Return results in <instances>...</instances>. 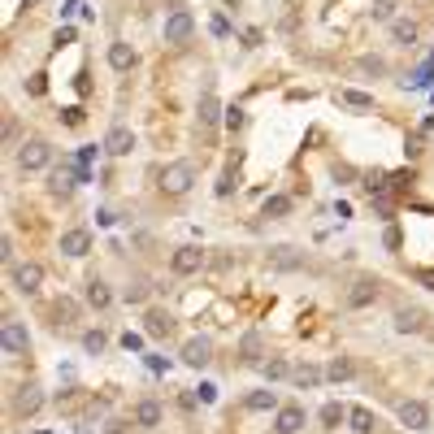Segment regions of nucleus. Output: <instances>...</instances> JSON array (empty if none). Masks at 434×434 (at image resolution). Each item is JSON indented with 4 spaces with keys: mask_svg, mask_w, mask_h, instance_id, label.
Listing matches in <instances>:
<instances>
[{
    "mask_svg": "<svg viewBox=\"0 0 434 434\" xmlns=\"http://www.w3.org/2000/svg\"><path fill=\"white\" fill-rule=\"evenodd\" d=\"M356 374V365L347 361V356H335V361H330V369H326V378H335V382H347Z\"/></svg>",
    "mask_w": 434,
    "mask_h": 434,
    "instance_id": "28",
    "label": "nucleus"
},
{
    "mask_svg": "<svg viewBox=\"0 0 434 434\" xmlns=\"http://www.w3.org/2000/svg\"><path fill=\"white\" fill-rule=\"evenodd\" d=\"M139 343H143V339H139V335H122V347H126V352H135V347H139Z\"/></svg>",
    "mask_w": 434,
    "mask_h": 434,
    "instance_id": "39",
    "label": "nucleus"
},
{
    "mask_svg": "<svg viewBox=\"0 0 434 434\" xmlns=\"http://www.w3.org/2000/svg\"><path fill=\"white\" fill-rule=\"evenodd\" d=\"M196 117H200V126H213V122L222 117V100H217L213 91H204V96H200V109H196Z\"/></svg>",
    "mask_w": 434,
    "mask_h": 434,
    "instance_id": "17",
    "label": "nucleus"
},
{
    "mask_svg": "<svg viewBox=\"0 0 434 434\" xmlns=\"http://www.w3.org/2000/svg\"><path fill=\"white\" fill-rule=\"evenodd\" d=\"M0 339H5V356H27L31 352V335H27V326H22V321H5Z\"/></svg>",
    "mask_w": 434,
    "mask_h": 434,
    "instance_id": "4",
    "label": "nucleus"
},
{
    "mask_svg": "<svg viewBox=\"0 0 434 434\" xmlns=\"http://www.w3.org/2000/svg\"><path fill=\"white\" fill-rule=\"evenodd\" d=\"M339 421H347V404H326V408H321V426L335 430Z\"/></svg>",
    "mask_w": 434,
    "mask_h": 434,
    "instance_id": "29",
    "label": "nucleus"
},
{
    "mask_svg": "<svg viewBox=\"0 0 434 434\" xmlns=\"http://www.w3.org/2000/svg\"><path fill=\"white\" fill-rule=\"evenodd\" d=\"M87 304H91V309H109V304H113V291L100 283V278H91V283H87Z\"/></svg>",
    "mask_w": 434,
    "mask_h": 434,
    "instance_id": "24",
    "label": "nucleus"
},
{
    "mask_svg": "<svg viewBox=\"0 0 434 434\" xmlns=\"http://www.w3.org/2000/svg\"><path fill=\"white\" fill-rule=\"evenodd\" d=\"M39 283H44V269H39L35 261L13 265V287H18L22 295H35V291H39Z\"/></svg>",
    "mask_w": 434,
    "mask_h": 434,
    "instance_id": "6",
    "label": "nucleus"
},
{
    "mask_svg": "<svg viewBox=\"0 0 434 434\" xmlns=\"http://www.w3.org/2000/svg\"><path fill=\"white\" fill-rule=\"evenodd\" d=\"M135 48L131 44H109V65L117 70V74H126V70H135Z\"/></svg>",
    "mask_w": 434,
    "mask_h": 434,
    "instance_id": "16",
    "label": "nucleus"
},
{
    "mask_svg": "<svg viewBox=\"0 0 434 434\" xmlns=\"http://www.w3.org/2000/svg\"><path fill=\"white\" fill-rule=\"evenodd\" d=\"M378 22H395V0H374V9H369Z\"/></svg>",
    "mask_w": 434,
    "mask_h": 434,
    "instance_id": "32",
    "label": "nucleus"
},
{
    "mask_svg": "<svg viewBox=\"0 0 434 434\" xmlns=\"http://www.w3.org/2000/svg\"><path fill=\"white\" fill-rule=\"evenodd\" d=\"M347 421H352V430H356V434H374V426H378V417L369 413V408H361V404H352V408H347Z\"/></svg>",
    "mask_w": 434,
    "mask_h": 434,
    "instance_id": "18",
    "label": "nucleus"
},
{
    "mask_svg": "<svg viewBox=\"0 0 434 434\" xmlns=\"http://www.w3.org/2000/svg\"><path fill=\"white\" fill-rule=\"evenodd\" d=\"M39 404H44L39 387H35V382H27V387L13 395V413H18V417H35V413H39Z\"/></svg>",
    "mask_w": 434,
    "mask_h": 434,
    "instance_id": "9",
    "label": "nucleus"
},
{
    "mask_svg": "<svg viewBox=\"0 0 434 434\" xmlns=\"http://www.w3.org/2000/svg\"><path fill=\"white\" fill-rule=\"evenodd\" d=\"M339 105H347V109H374V96L369 91H356V87H339Z\"/></svg>",
    "mask_w": 434,
    "mask_h": 434,
    "instance_id": "19",
    "label": "nucleus"
},
{
    "mask_svg": "<svg viewBox=\"0 0 434 434\" xmlns=\"http://www.w3.org/2000/svg\"><path fill=\"white\" fill-rule=\"evenodd\" d=\"M105 330H87V335H83V352H91V356H100V352H105Z\"/></svg>",
    "mask_w": 434,
    "mask_h": 434,
    "instance_id": "31",
    "label": "nucleus"
},
{
    "mask_svg": "<svg viewBox=\"0 0 434 434\" xmlns=\"http://www.w3.org/2000/svg\"><path fill=\"white\" fill-rule=\"evenodd\" d=\"M269 261H274V265H283V269H295V265H300L295 248H274V252H269Z\"/></svg>",
    "mask_w": 434,
    "mask_h": 434,
    "instance_id": "30",
    "label": "nucleus"
},
{
    "mask_svg": "<svg viewBox=\"0 0 434 434\" xmlns=\"http://www.w3.org/2000/svg\"><path fill=\"white\" fill-rule=\"evenodd\" d=\"M413 278H417V283H426V287L434 291V269H413Z\"/></svg>",
    "mask_w": 434,
    "mask_h": 434,
    "instance_id": "37",
    "label": "nucleus"
},
{
    "mask_svg": "<svg viewBox=\"0 0 434 434\" xmlns=\"http://www.w3.org/2000/svg\"><path fill=\"white\" fill-rule=\"evenodd\" d=\"M143 321H148V335H152V339H161V335H170V330H174V317L161 313V309H152Z\"/></svg>",
    "mask_w": 434,
    "mask_h": 434,
    "instance_id": "25",
    "label": "nucleus"
},
{
    "mask_svg": "<svg viewBox=\"0 0 434 434\" xmlns=\"http://www.w3.org/2000/svg\"><path fill=\"white\" fill-rule=\"evenodd\" d=\"M400 421H404L408 430H426V426H430V408H426L421 400H404V404H400Z\"/></svg>",
    "mask_w": 434,
    "mask_h": 434,
    "instance_id": "10",
    "label": "nucleus"
},
{
    "mask_svg": "<svg viewBox=\"0 0 434 434\" xmlns=\"http://www.w3.org/2000/svg\"><path fill=\"white\" fill-rule=\"evenodd\" d=\"M321 378H326V374H321L317 365H300V369L291 374V382H295L300 391H313V387H321Z\"/></svg>",
    "mask_w": 434,
    "mask_h": 434,
    "instance_id": "21",
    "label": "nucleus"
},
{
    "mask_svg": "<svg viewBox=\"0 0 434 434\" xmlns=\"http://www.w3.org/2000/svg\"><path fill=\"white\" fill-rule=\"evenodd\" d=\"M191 183H196V165L191 161H174V165L161 170V191L165 196H187Z\"/></svg>",
    "mask_w": 434,
    "mask_h": 434,
    "instance_id": "1",
    "label": "nucleus"
},
{
    "mask_svg": "<svg viewBox=\"0 0 434 434\" xmlns=\"http://www.w3.org/2000/svg\"><path fill=\"white\" fill-rule=\"evenodd\" d=\"M261 369H265V378H269V382H283V378H291V374H295V365L287 361V356H269Z\"/></svg>",
    "mask_w": 434,
    "mask_h": 434,
    "instance_id": "23",
    "label": "nucleus"
},
{
    "mask_svg": "<svg viewBox=\"0 0 434 434\" xmlns=\"http://www.w3.org/2000/svg\"><path fill=\"white\" fill-rule=\"evenodd\" d=\"M226 5H239V0H226Z\"/></svg>",
    "mask_w": 434,
    "mask_h": 434,
    "instance_id": "40",
    "label": "nucleus"
},
{
    "mask_svg": "<svg viewBox=\"0 0 434 434\" xmlns=\"http://www.w3.org/2000/svg\"><path fill=\"white\" fill-rule=\"evenodd\" d=\"M209 361H213V339L196 335V339H187V343H183V365H191V369H204Z\"/></svg>",
    "mask_w": 434,
    "mask_h": 434,
    "instance_id": "5",
    "label": "nucleus"
},
{
    "mask_svg": "<svg viewBox=\"0 0 434 434\" xmlns=\"http://www.w3.org/2000/svg\"><path fill=\"white\" fill-rule=\"evenodd\" d=\"M417 35H421L417 22H408V18H395V22H391V39H395V44H417Z\"/></svg>",
    "mask_w": 434,
    "mask_h": 434,
    "instance_id": "22",
    "label": "nucleus"
},
{
    "mask_svg": "<svg viewBox=\"0 0 434 434\" xmlns=\"http://www.w3.org/2000/svg\"><path fill=\"white\" fill-rule=\"evenodd\" d=\"M105 152H109V157H131V152H135V135L126 131V126H113L109 139H105Z\"/></svg>",
    "mask_w": 434,
    "mask_h": 434,
    "instance_id": "12",
    "label": "nucleus"
},
{
    "mask_svg": "<svg viewBox=\"0 0 434 434\" xmlns=\"http://www.w3.org/2000/svg\"><path fill=\"white\" fill-rule=\"evenodd\" d=\"M239 352H243V361H248V365H265V343H261V335H243Z\"/></svg>",
    "mask_w": 434,
    "mask_h": 434,
    "instance_id": "20",
    "label": "nucleus"
},
{
    "mask_svg": "<svg viewBox=\"0 0 434 434\" xmlns=\"http://www.w3.org/2000/svg\"><path fill=\"white\" fill-rule=\"evenodd\" d=\"M209 27H213V35H231V27H226V18H213Z\"/></svg>",
    "mask_w": 434,
    "mask_h": 434,
    "instance_id": "38",
    "label": "nucleus"
},
{
    "mask_svg": "<svg viewBox=\"0 0 434 434\" xmlns=\"http://www.w3.org/2000/svg\"><path fill=\"white\" fill-rule=\"evenodd\" d=\"M274 430L278 434H300L304 430V408L300 404H283V408H278V417H274Z\"/></svg>",
    "mask_w": 434,
    "mask_h": 434,
    "instance_id": "8",
    "label": "nucleus"
},
{
    "mask_svg": "<svg viewBox=\"0 0 434 434\" xmlns=\"http://www.w3.org/2000/svg\"><path fill=\"white\" fill-rule=\"evenodd\" d=\"M395 330H400V335H417V330H426V313L417 309V304L395 309Z\"/></svg>",
    "mask_w": 434,
    "mask_h": 434,
    "instance_id": "14",
    "label": "nucleus"
},
{
    "mask_svg": "<svg viewBox=\"0 0 434 434\" xmlns=\"http://www.w3.org/2000/svg\"><path fill=\"white\" fill-rule=\"evenodd\" d=\"M161 417H165V408H161L157 400H139V404H135V426H139V430H157Z\"/></svg>",
    "mask_w": 434,
    "mask_h": 434,
    "instance_id": "13",
    "label": "nucleus"
},
{
    "mask_svg": "<svg viewBox=\"0 0 434 434\" xmlns=\"http://www.w3.org/2000/svg\"><path fill=\"white\" fill-rule=\"evenodd\" d=\"M48 161H53V148H48V139H27L18 148V165L35 174V170H48Z\"/></svg>",
    "mask_w": 434,
    "mask_h": 434,
    "instance_id": "2",
    "label": "nucleus"
},
{
    "mask_svg": "<svg viewBox=\"0 0 434 434\" xmlns=\"http://www.w3.org/2000/svg\"><path fill=\"white\" fill-rule=\"evenodd\" d=\"M170 265H174V274H200V265H204V252H200L196 243H187V248H178L174 257H170Z\"/></svg>",
    "mask_w": 434,
    "mask_h": 434,
    "instance_id": "7",
    "label": "nucleus"
},
{
    "mask_svg": "<svg viewBox=\"0 0 434 434\" xmlns=\"http://www.w3.org/2000/svg\"><path fill=\"white\" fill-rule=\"evenodd\" d=\"M191 31H196V18H191L187 9H174V13L165 18V44H187Z\"/></svg>",
    "mask_w": 434,
    "mask_h": 434,
    "instance_id": "3",
    "label": "nucleus"
},
{
    "mask_svg": "<svg viewBox=\"0 0 434 434\" xmlns=\"http://www.w3.org/2000/svg\"><path fill=\"white\" fill-rule=\"evenodd\" d=\"M148 283H131V287H126V300H131V304H139V300H148Z\"/></svg>",
    "mask_w": 434,
    "mask_h": 434,
    "instance_id": "34",
    "label": "nucleus"
},
{
    "mask_svg": "<svg viewBox=\"0 0 434 434\" xmlns=\"http://www.w3.org/2000/svg\"><path fill=\"white\" fill-rule=\"evenodd\" d=\"M61 252H65V257H87V252H91V235L83 231V226H74V231L61 235Z\"/></svg>",
    "mask_w": 434,
    "mask_h": 434,
    "instance_id": "11",
    "label": "nucleus"
},
{
    "mask_svg": "<svg viewBox=\"0 0 434 434\" xmlns=\"http://www.w3.org/2000/svg\"><path fill=\"white\" fill-rule=\"evenodd\" d=\"M74 313H79V309H74V300H61V304H57V317H65V321H74Z\"/></svg>",
    "mask_w": 434,
    "mask_h": 434,
    "instance_id": "36",
    "label": "nucleus"
},
{
    "mask_svg": "<svg viewBox=\"0 0 434 434\" xmlns=\"http://www.w3.org/2000/svg\"><path fill=\"white\" fill-rule=\"evenodd\" d=\"M243 404L252 408V413H269V408H278V395H274V391H252Z\"/></svg>",
    "mask_w": 434,
    "mask_h": 434,
    "instance_id": "26",
    "label": "nucleus"
},
{
    "mask_svg": "<svg viewBox=\"0 0 434 434\" xmlns=\"http://www.w3.org/2000/svg\"><path fill=\"white\" fill-rule=\"evenodd\" d=\"M365 191L382 196V191H387V174H365Z\"/></svg>",
    "mask_w": 434,
    "mask_h": 434,
    "instance_id": "33",
    "label": "nucleus"
},
{
    "mask_svg": "<svg viewBox=\"0 0 434 434\" xmlns=\"http://www.w3.org/2000/svg\"><path fill=\"white\" fill-rule=\"evenodd\" d=\"M369 300H378V283L374 278H356L352 291H347V304H356V309H365Z\"/></svg>",
    "mask_w": 434,
    "mask_h": 434,
    "instance_id": "15",
    "label": "nucleus"
},
{
    "mask_svg": "<svg viewBox=\"0 0 434 434\" xmlns=\"http://www.w3.org/2000/svg\"><path fill=\"white\" fill-rule=\"evenodd\" d=\"M243 109H226V126H231V131H243Z\"/></svg>",
    "mask_w": 434,
    "mask_h": 434,
    "instance_id": "35",
    "label": "nucleus"
},
{
    "mask_svg": "<svg viewBox=\"0 0 434 434\" xmlns=\"http://www.w3.org/2000/svg\"><path fill=\"white\" fill-rule=\"evenodd\" d=\"M261 213H265V217H287V213H291V200H287V196H265Z\"/></svg>",
    "mask_w": 434,
    "mask_h": 434,
    "instance_id": "27",
    "label": "nucleus"
}]
</instances>
